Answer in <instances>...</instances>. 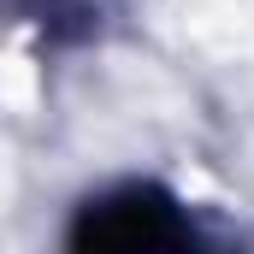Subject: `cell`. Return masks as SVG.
<instances>
[{
  "mask_svg": "<svg viewBox=\"0 0 254 254\" xmlns=\"http://www.w3.org/2000/svg\"><path fill=\"white\" fill-rule=\"evenodd\" d=\"M60 243L71 254H190L207 249V219L160 172L101 178L65 207Z\"/></svg>",
  "mask_w": 254,
  "mask_h": 254,
  "instance_id": "1",
  "label": "cell"
},
{
  "mask_svg": "<svg viewBox=\"0 0 254 254\" xmlns=\"http://www.w3.org/2000/svg\"><path fill=\"white\" fill-rule=\"evenodd\" d=\"M0 18L36 30L48 48H83L101 36V0H0Z\"/></svg>",
  "mask_w": 254,
  "mask_h": 254,
  "instance_id": "2",
  "label": "cell"
}]
</instances>
